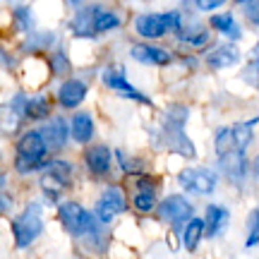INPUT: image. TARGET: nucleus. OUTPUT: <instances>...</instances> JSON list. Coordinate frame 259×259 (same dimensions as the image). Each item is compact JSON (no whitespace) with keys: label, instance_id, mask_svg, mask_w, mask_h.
I'll list each match as a JSON object with an SVG mask.
<instances>
[{"label":"nucleus","instance_id":"obj_1","mask_svg":"<svg viewBox=\"0 0 259 259\" xmlns=\"http://www.w3.org/2000/svg\"><path fill=\"white\" fill-rule=\"evenodd\" d=\"M48 147L38 130H27L22 137L15 142V161L12 168L19 176H29L34 170H46L48 166Z\"/></svg>","mask_w":259,"mask_h":259},{"label":"nucleus","instance_id":"obj_2","mask_svg":"<svg viewBox=\"0 0 259 259\" xmlns=\"http://www.w3.org/2000/svg\"><path fill=\"white\" fill-rule=\"evenodd\" d=\"M10 228H12V238H15L17 250L29 247V245L41 235V231H44V221H41V204L29 202L27 209L19 213V216L12 219Z\"/></svg>","mask_w":259,"mask_h":259},{"label":"nucleus","instance_id":"obj_3","mask_svg":"<svg viewBox=\"0 0 259 259\" xmlns=\"http://www.w3.org/2000/svg\"><path fill=\"white\" fill-rule=\"evenodd\" d=\"M101 82L106 89L115 92L120 99H127V101H137V103H144V106H151V99H149L144 92H139L135 84L127 79L125 74V67L122 65H108L101 70Z\"/></svg>","mask_w":259,"mask_h":259},{"label":"nucleus","instance_id":"obj_4","mask_svg":"<svg viewBox=\"0 0 259 259\" xmlns=\"http://www.w3.org/2000/svg\"><path fill=\"white\" fill-rule=\"evenodd\" d=\"M213 34L216 31L209 24H204V22H199L194 17H185V24L176 34V41L183 48L197 53V51H209L213 46Z\"/></svg>","mask_w":259,"mask_h":259},{"label":"nucleus","instance_id":"obj_5","mask_svg":"<svg viewBox=\"0 0 259 259\" xmlns=\"http://www.w3.org/2000/svg\"><path fill=\"white\" fill-rule=\"evenodd\" d=\"M158 219L170 223L176 231L183 233V228L194 219V206L183 194H168L158 202Z\"/></svg>","mask_w":259,"mask_h":259},{"label":"nucleus","instance_id":"obj_6","mask_svg":"<svg viewBox=\"0 0 259 259\" xmlns=\"http://www.w3.org/2000/svg\"><path fill=\"white\" fill-rule=\"evenodd\" d=\"M132 31L139 41H161L170 36L166 12H137L132 17Z\"/></svg>","mask_w":259,"mask_h":259},{"label":"nucleus","instance_id":"obj_7","mask_svg":"<svg viewBox=\"0 0 259 259\" xmlns=\"http://www.w3.org/2000/svg\"><path fill=\"white\" fill-rule=\"evenodd\" d=\"M178 185L190 194H213L219 178L211 168H185L178 173Z\"/></svg>","mask_w":259,"mask_h":259},{"label":"nucleus","instance_id":"obj_8","mask_svg":"<svg viewBox=\"0 0 259 259\" xmlns=\"http://www.w3.org/2000/svg\"><path fill=\"white\" fill-rule=\"evenodd\" d=\"M58 219H60L63 228L70 235L82 238L94 221V211H87L82 204H77V202H60L58 204Z\"/></svg>","mask_w":259,"mask_h":259},{"label":"nucleus","instance_id":"obj_9","mask_svg":"<svg viewBox=\"0 0 259 259\" xmlns=\"http://www.w3.org/2000/svg\"><path fill=\"white\" fill-rule=\"evenodd\" d=\"M130 58L139 65H149V67H168L176 60L173 51L166 46H158L154 41H137L130 46Z\"/></svg>","mask_w":259,"mask_h":259},{"label":"nucleus","instance_id":"obj_10","mask_svg":"<svg viewBox=\"0 0 259 259\" xmlns=\"http://www.w3.org/2000/svg\"><path fill=\"white\" fill-rule=\"evenodd\" d=\"M89 94V84L82 77H65L56 89V101L63 111H77Z\"/></svg>","mask_w":259,"mask_h":259},{"label":"nucleus","instance_id":"obj_11","mask_svg":"<svg viewBox=\"0 0 259 259\" xmlns=\"http://www.w3.org/2000/svg\"><path fill=\"white\" fill-rule=\"evenodd\" d=\"M125 209H127V199H125L122 190L115 185H108L101 192L96 206H94V213H96V219H99L103 226H108V223L113 221V216L122 213Z\"/></svg>","mask_w":259,"mask_h":259},{"label":"nucleus","instance_id":"obj_12","mask_svg":"<svg viewBox=\"0 0 259 259\" xmlns=\"http://www.w3.org/2000/svg\"><path fill=\"white\" fill-rule=\"evenodd\" d=\"M240 48L233 41H223V44H213L206 53H204V65L209 70H228L240 63Z\"/></svg>","mask_w":259,"mask_h":259},{"label":"nucleus","instance_id":"obj_13","mask_svg":"<svg viewBox=\"0 0 259 259\" xmlns=\"http://www.w3.org/2000/svg\"><path fill=\"white\" fill-rule=\"evenodd\" d=\"M38 132H41V137L46 142L48 151L58 154V151H63L65 144H67V139H70V120H65L63 115H51V118L38 127Z\"/></svg>","mask_w":259,"mask_h":259},{"label":"nucleus","instance_id":"obj_14","mask_svg":"<svg viewBox=\"0 0 259 259\" xmlns=\"http://www.w3.org/2000/svg\"><path fill=\"white\" fill-rule=\"evenodd\" d=\"M219 170L223 173L226 180H231L235 187L245 185V176H247V158L242 149H233L228 154L219 156Z\"/></svg>","mask_w":259,"mask_h":259},{"label":"nucleus","instance_id":"obj_15","mask_svg":"<svg viewBox=\"0 0 259 259\" xmlns=\"http://www.w3.org/2000/svg\"><path fill=\"white\" fill-rule=\"evenodd\" d=\"M206 24H209L219 36H223L226 41H233V44H238V41L245 36V29H242V24L238 22V17L233 15L231 10H223V12L219 10V12L209 15Z\"/></svg>","mask_w":259,"mask_h":259},{"label":"nucleus","instance_id":"obj_16","mask_svg":"<svg viewBox=\"0 0 259 259\" xmlns=\"http://www.w3.org/2000/svg\"><path fill=\"white\" fill-rule=\"evenodd\" d=\"M113 154L111 147H106V144H94L84 151V166L87 170L92 173L94 178H106L111 176L113 170Z\"/></svg>","mask_w":259,"mask_h":259},{"label":"nucleus","instance_id":"obj_17","mask_svg":"<svg viewBox=\"0 0 259 259\" xmlns=\"http://www.w3.org/2000/svg\"><path fill=\"white\" fill-rule=\"evenodd\" d=\"M96 8H99V3H89V5H84V8L74 10L72 17L67 19V31H70L74 38H96V31H94Z\"/></svg>","mask_w":259,"mask_h":259},{"label":"nucleus","instance_id":"obj_18","mask_svg":"<svg viewBox=\"0 0 259 259\" xmlns=\"http://www.w3.org/2000/svg\"><path fill=\"white\" fill-rule=\"evenodd\" d=\"M161 132H163V139H166V147L168 149H173L176 154H180V156H185V158H194V156H197V149H194L192 139L185 135V125H176V122H166V120H163Z\"/></svg>","mask_w":259,"mask_h":259},{"label":"nucleus","instance_id":"obj_19","mask_svg":"<svg viewBox=\"0 0 259 259\" xmlns=\"http://www.w3.org/2000/svg\"><path fill=\"white\" fill-rule=\"evenodd\" d=\"M122 24H125V19H122V15L118 12V10L108 8V5H103V3H99L96 15H94V31H96V36L113 34V31H118Z\"/></svg>","mask_w":259,"mask_h":259},{"label":"nucleus","instance_id":"obj_20","mask_svg":"<svg viewBox=\"0 0 259 259\" xmlns=\"http://www.w3.org/2000/svg\"><path fill=\"white\" fill-rule=\"evenodd\" d=\"M60 44V38H58L56 31H31V34H27L24 36V41H22V53H38V51H56V48Z\"/></svg>","mask_w":259,"mask_h":259},{"label":"nucleus","instance_id":"obj_21","mask_svg":"<svg viewBox=\"0 0 259 259\" xmlns=\"http://www.w3.org/2000/svg\"><path fill=\"white\" fill-rule=\"evenodd\" d=\"M70 137L77 144H89L94 139V118L89 111H74L70 118Z\"/></svg>","mask_w":259,"mask_h":259},{"label":"nucleus","instance_id":"obj_22","mask_svg":"<svg viewBox=\"0 0 259 259\" xmlns=\"http://www.w3.org/2000/svg\"><path fill=\"white\" fill-rule=\"evenodd\" d=\"M228 219H231V211L221 206V204H209L204 209V223H206V238H216L226 231L228 226Z\"/></svg>","mask_w":259,"mask_h":259},{"label":"nucleus","instance_id":"obj_23","mask_svg":"<svg viewBox=\"0 0 259 259\" xmlns=\"http://www.w3.org/2000/svg\"><path fill=\"white\" fill-rule=\"evenodd\" d=\"M12 27H15V31H19L22 36L36 31V17H34L31 5H27V3L12 5Z\"/></svg>","mask_w":259,"mask_h":259},{"label":"nucleus","instance_id":"obj_24","mask_svg":"<svg viewBox=\"0 0 259 259\" xmlns=\"http://www.w3.org/2000/svg\"><path fill=\"white\" fill-rule=\"evenodd\" d=\"M204 235H206V223H204V219H197V216H194L192 221L183 228V233H180L183 247H185L187 252H194L197 250V245L202 242Z\"/></svg>","mask_w":259,"mask_h":259},{"label":"nucleus","instance_id":"obj_25","mask_svg":"<svg viewBox=\"0 0 259 259\" xmlns=\"http://www.w3.org/2000/svg\"><path fill=\"white\" fill-rule=\"evenodd\" d=\"M48 118H51V101H48L46 94H34V96H29L27 120H31V122H46Z\"/></svg>","mask_w":259,"mask_h":259},{"label":"nucleus","instance_id":"obj_26","mask_svg":"<svg viewBox=\"0 0 259 259\" xmlns=\"http://www.w3.org/2000/svg\"><path fill=\"white\" fill-rule=\"evenodd\" d=\"M132 209L139 211V213H151L154 209H158L156 187H142V190H135V194H132Z\"/></svg>","mask_w":259,"mask_h":259},{"label":"nucleus","instance_id":"obj_27","mask_svg":"<svg viewBox=\"0 0 259 259\" xmlns=\"http://www.w3.org/2000/svg\"><path fill=\"white\" fill-rule=\"evenodd\" d=\"M48 70L53 77H67L72 72V63H70V56L65 53L63 48H56L48 53Z\"/></svg>","mask_w":259,"mask_h":259},{"label":"nucleus","instance_id":"obj_28","mask_svg":"<svg viewBox=\"0 0 259 259\" xmlns=\"http://www.w3.org/2000/svg\"><path fill=\"white\" fill-rule=\"evenodd\" d=\"M27 106H29V94L27 92L12 94V99L8 101L5 111H8V115H12V122H15V125L22 120H27Z\"/></svg>","mask_w":259,"mask_h":259},{"label":"nucleus","instance_id":"obj_29","mask_svg":"<svg viewBox=\"0 0 259 259\" xmlns=\"http://www.w3.org/2000/svg\"><path fill=\"white\" fill-rule=\"evenodd\" d=\"M38 185H41L44 194H46L51 202H58V197L63 194V190L67 187V183L60 180L58 176H53L51 170H44V173H41V180H38Z\"/></svg>","mask_w":259,"mask_h":259},{"label":"nucleus","instance_id":"obj_30","mask_svg":"<svg viewBox=\"0 0 259 259\" xmlns=\"http://www.w3.org/2000/svg\"><path fill=\"white\" fill-rule=\"evenodd\" d=\"M213 147H216V156H223V154H228L233 149H238L235 135H233V125L216 130V135H213Z\"/></svg>","mask_w":259,"mask_h":259},{"label":"nucleus","instance_id":"obj_31","mask_svg":"<svg viewBox=\"0 0 259 259\" xmlns=\"http://www.w3.org/2000/svg\"><path fill=\"white\" fill-rule=\"evenodd\" d=\"M257 118H252V120H245V122H238V125H233V135H235V144L238 149H245L252 144V137H254V125H257Z\"/></svg>","mask_w":259,"mask_h":259},{"label":"nucleus","instance_id":"obj_32","mask_svg":"<svg viewBox=\"0 0 259 259\" xmlns=\"http://www.w3.org/2000/svg\"><path fill=\"white\" fill-rule=\"evenodd\" d=\"M46 170H51L53 176H58L60 180H65L67 185H70V180H72V173H74V168L70 161H65V158H51L48 161V166Z\"/></svg>","mask_w":259,"mask_h":259},{"label":"nucleus","instance_id":"obj_33","mask_svg":"<svg viewBox=\"0 0 259 259\" xmlns=\"http://www.w3.org/2000/svg\"><path fill=\"white\" fill-rule=\"evenodd\" d=\"M259 245V209H252L247 216V235H245V247H257Z\"/></svg>","mask_w":259,"mask_h":259},{"label":"nucleus","instance_id":"obj_34","mask_svg":"<svg viewBox=\"0 0 259 259\" xmlns=\"http://www.w3.org/2000/svg\"><path fill=\"white\" fill-rule=\"evenodd\" d=\"M115 158H118V166H120L122 173H127V176H137V173H142L139 161L137 158H132V156H125L122 149H115Z\"/></svg>","mask_w":259,"mask_h":259},{"label":"nucleus","instance_id":"obj_35","mask_svg":"<svg viewBox=\"0 0 259 259\" xmlns=\"http://www.w3.org/2000/svg\"><path fill=\"white\" fill-rule=\"evenodd\" d=\"M242 19L247 22V27L259 31V0H252L247 5H242Z\"/></svg>","mask_w":259,"mask_h":259},{"label":"nucleus","instance_id":"obj_36","mask_svg":"<svg viewBox=\"0 0 259 259\" xmlns=\"http://www.w3.org/2000/svg\"><path fill=\"white\" fill-rule=\"evenodd\" d=\"M228 0H192V8L194 12H206V15H213V12H219V10H223V5H226Z\"/></svg>","mask_w":259,"mask_h":259},{"label":"nucleus","instance_id":"obj_37","mask_svg":"<svg viewBox=\"0 0 259 259\" xmlns=\"http://www.w3.org/2000/svg\"><path fill=\"white\" fill-rule=\"evenodd\" d=\"M3 67H5L8 72L17 70V58H15V56L10 58V51H8V48H3Z\"/></svg>","mask_w":259,"mask_h":259},{"label":"nucleus","instance_id":"obj_38","mask_svg":"<svg viewBox=\"0 0 259 259\" xmlns=\"http://www.w3.org/2000/svg\"><path fill=\"white\" fill-rule=\"evenodd\" d=\"M10 206H12V199H10L8 190H3V204H0V209H3V213L10 211Z\"/></svg>","mask_w":259,"mask_h":259},{"label":"nucleus","instance_id":"obj_39","mask_svg":"<svg viewBox=\"0 0 259 259\" xmlns=\"http://www.w3.org/2000/svg\"><path fill=\"white\" fill-rule=\"evenodd\" d=\"M65 5L70 10H79V8H84V5H89V0H65Z\"/></svg>","mask_w":259,"mask_h":259},{"label":"nucleus","instance_id":"obj_40","mask_svg":"<svg viewBox=\"0 0 259 259\" xmlns=\"http://www.w3.org/2000/svg\"><path fill=\"white\" fill-rule=\"evenodd\" d=\"M252 168H254V178H257V180H259V156L254 158V166H252Z\"/></svg>","mask_w":259,"mask_h":259},{"label":"nucleus","instance_id":"obj_41","mask_svg":"<svg viewBox=\"0 0 259 259\" xmlns=\"http://www.w3.org/2000/svg\"><path fill=\"white\" fill-rule=\"evenodd\" d=\"M233 3H235V5H240V8H242V5H247V3H252V0H233Z\"/></svg>","mask_w":259,"mask_h":259}]
</instances>
